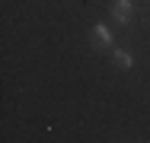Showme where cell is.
Returning <instances> with one entry per match:
<instances>
[{
  "mask_svg": "<svg viewBox=\"0 0 150 143\" xmlns=\"http://www.w3.org/2000/svg\"><path fill=\"white\" fill-rule=\"evenodd\" d=\"M90 41L96 45V48H112V35H109V29L105 26H93V32H90Z\"/></svg>",
  "mask_w": 150,
  "mask_h": 143,
  "instance_id": "6da1fadb",
  "label": "cell"
},
{
  "mask_svg": "<svg viewBox=\"0 0 150 143\" xmlns=\"http://www.w3.org/2000/svg\"><path fill=\"white\" fill-rule=\"evenodd\" d=\"M112 19L115 22H128L131 19V0H115L112 3Z\"/></svg>",
  "mask_w": 150,
  "mask_h": 143,
  "instance_id": "7a4b0ae2",
  "label": "cell"
},
{
  "mask_svg": "<svg viewBox=\"0 0 150 143\" xmlns=\"http://www.w3.org/2000/svg\"><path fill=\"white\" fill-rule=\"evenodd\" d=\"M112 60H115V67H121V70H128L134 60H131V54L128 51H121V48H112Z\"/></svg>",
  "mask_w": 150,
  "mask_h": 143,
  "instance_id": "3957f363",
  "label": "cell"
}]
</instances>
